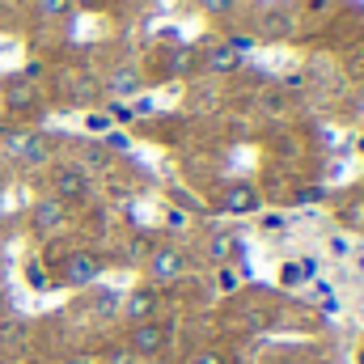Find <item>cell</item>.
Instances as JSON below:
<instances>
[{"instance_id": "6da1fadb", "label": "cell", "mask_w": 364, "mask_h": 364, "mask_svg": "<svg viewBox=\"0 0 364 364\" xmlns=\"http://www.w3.org/2000/svg\"><path fill=\"white\" fill-rule=\"evenodd\" d=\"M166 348H170V331H166L161 322H140V326H132V335H127V352L140 356V360H161Z\"/></svg>"}, {"instance_id": "7a4b0ae2", "label": "cell", "mask_w": 364, "mask_h": 364, "mask_svg": "<svg viewBox=\"0 0 364 364\" xmlns=\"http://www.w3.org/2000/svg\"><path fill=\"white\" fill-rule=\"evenodd\" d=\"M186 275V255L178 246H157L149 255V284L153 288H166V284H178Z\"/></svg>"}, {"instance_id": "3957f363", "label": "cell", "mask_w": 364, "mask_h": 364, "mask_svg": "<svg viewBox=\"0 0 364 364\" xmlns=\"http://www.w3.org/2000/svg\"><path fill=\"white\" fill-rule=\"evenodd\" d=\"M157 309H161V292L153 284H140L123 296V318L127 326H140V322H157Z\"/></svg>"}, {"instance_id": "277c9868", "label": "cell", "mask_w": 364, "mask_h": 364, "mask_svg": "<svg viewBox=\"0 0 364 364\" xmlns=\"http://www.w3.org/2000/svg\"><path fill=\"white\" fill-rule=\"evenodd\" d=\"M259 208H263V195H259L255 182H225V191H220V212H229V216H250V212H259Z\"/></svg>"}, {"instance_id": "5b68a950", "label": "cell", "mask_w": 364, "mask_h": 364, "mask_svg": "<svg viewBox=\"0 0 364 364\" xmlns=\"http://www.w3.org/2000/svg\"><path fill=\"white\" fill-rule=\"evenodd\" d=\"M60 279L68 284V288H90V284H97V275H102V259L97 255H90V250H77V255H68L64 263H60Z\"/></svg>"}, {"instance_id": "8992f818", "label": "cell", "mask_w": 364, "mask_h": 364, "mask_svg": "<svg viewBox=\"0 0 364 364\" xmlns=\"http://www.w3.org/2000/svg\"><path fill=\"white\" fill-rule=\"evenodd\" d=\"M55 199H64V203H81V199H90V174L77 170V166L55 170Z\"/></svg>"}, {"instance_id": "52a82bcc", "label": "cell", "mask_w": 364, "mask_h": 364, "mask_svg": "<svg viewBox=\"0 0 364 364\" xmlns=\"http://www.w3.org/2000/svg\"><path fill=\"white\" fill-rule=\"evenodd\" d=\"M30 220H34V229L38 233H55V229H64L68 225V203L64 199H38L34 203V212H30Z\"/></svg>"}, {"instance_id": "ba28073f", "label": "cell", "mask_w": 364, "mask_h": 364, "mask_svg": "<svg viewBox=\"0 0 364 364\" xmlns=\"http://www.w3.org/2000/svg\"><path fill=\"white\" fill-rule=\"evenodd\" d=\"M140 85H144V81H140V68H132V64H123V68H114V73L106 77V90L114 93V102H119V97H136Z\"/></svg>"}, {"instance_id": "9c48e42d", "label": "cell", "mask_w": 364, "mask_h": 364, "mask_svg": "<svg viewBox=\"0 0 364 364\" xmlns=\"http://www.w3.org/2000/svg\"><path fill=\"white\" fill-rule=\"evenodd\" d=\"M203 64H208L212 73H237V68H242V55H237L229 43H216V47L208 51V60H203Z\"/></svg>"}, {"instance_id": "30bf717a", "label": "cell", "mask_w": 364, "mask_h": 364, "mask_svg": "<svg viewBox=\"0 0 364 364\" xmlns=\"http://www.w3.org/2000/svg\"><path fill=\"white\" fill-rule=\"evenodd\" d=\"M34 97H38V90H34V81H26V77H17V81L9 85V93H4L9 110H30V106H34Z\"/></svg>"}, {"instance_id": "8fae6325", "label": "cell", "mask_w": 364, "mask_h": 364, "mask_svg": "<svg viewBox=\"0 0 364 364\" xmlns=\"http://www.w3.org/2000/svg\"><path fill=\"white\" fill-rule=\"evenodd\" d=\"M212 259H216V263L242 259V237H237V233H216V237H212Z\"/></svg>"}, {"instance_id": "7c38bea8", "label": "cell", "mask_w": 364, "mask_h": 364, "mask_svg": "<svg viewBox=\"0 0 364 364\" xmlns=\"http://www.w3.org/2000/svg\"><path fill=\"white\" fill-rule=\"evenodd\" d=\"M301 284H309V275H305V267H301V259L279 267V288H301Z\"/></svg>"}, {"instance_id": "4fadbf2b", "label": "cell", "mask_w": 364, "mask_h": 364, "mask_svg": "<svg viewBox=\"0 0 364 364\" xmlns=\"http://www.w3.org/2000/svg\"><path fill=\"white\" fill-rule=\"evenodd\" d=\"M38 13L43 17H73V0H38Z\"/></svg>"}, {"instance_id": "5bb4252c", "label": "cell", "mask_w": 364, "mask_h": 364, "mask_svg": "<svg viewBox=\"0 0 364 364\" xmlns=\"http://www.w3.org/2000/svg\"><path fill=\"white\" fill-rule=\"evenodd\" d=\"M195 68V51L191 47H178L174 55H170V73H191Z\"/></svg>"}, {"instance_id": "9a60e30c", "label": "cell", "mask_w": 364, "mask_h": 364, "mask_svg": "<svg viewBox=\"0 0 364 364\" xmlns=\"http://www.w3.org/2000/svg\"><path fill=\"white\" fill-rule=\"evenodd\" d=\"M132 114H136V119H144V114H157V102H153V97H144V93H136V102H132Z\"/></svg>"}, {"instance_id": "2e32d148", "label": "cell", "mask_w": 364, "mask_h": 364, "mask_svg": "<svg viewBox=\"0 0 364 364\" xmlns=\"http://www.w3.org/2000/svg\"><path fill=\"white\" fill-rule=\"evenodd\" d=\"M106 114H110V123H132V119H136L127 102H110V110H106Z\"/></svg>"}, {"instance_id": "e0dca14e", "label": "cell", "mask_w": 364, "mask_h": 364, "mask_svg": "<svg viewBox=\"0 0 364 364\" xmlns=\"http://www.w3.org/2000/svg\"><path fill=\"white\" fill-rule=\"evenodd\" d=\"M233 4H237V0H199V9L212 13V17H216V13H233Z\"/></svg>"}, {"instance_id": "ac0fdd59", "label": "cell", "mask_w": 364, "mask_h": 364, "mask_svg": "<svg viewBox=\"0 0 364 364\" xmlns=\"http://www.w3.org/2000/svg\"><path fill=\"white\" fill-rule=\"evenodd\" d=\"M225 43H229V47H233L237 55H246V51L255 47V38H246V34H233V38H225Z\"/></svg>"}, {"instance_id": "d6986e66", "label": "cell", "mask_w": 364, "mask_h": 364, "mask_svg": "<svg viewBox=\"0 0 364 364\" xmlns=\"http://www.w3.org/2000/svg\"><path fill=\"white\" fill-rule=\"evenodd\" d=\"M106 144H110V149H119V153H123V149H132V140H127L123 132H114V127L106 132Z\"/></svg>"}, {"instance_id": "ffe728a7", "label": "cell", "mask_w": 364, "mask_h": 364, "mask_svg": "<svg viewBox=\"0 0 364 364\" xmlns=\"http://www.w3.org/2000/svg\"><path fill=\"white\" fill-rule=\"evenodd\" d=\"M85 123H90V132H110V127H114V123H110V114H90Z\"/></svg>"}, {"instance_id": "44dd1931", "label": "cell", "mask_w": 364, "mask_h": 364, "mask_svg": "<svg viewBox=\"0 0 364 364\" xmlns=\"http://www.w3.org/2000/svg\"><path fill=\"white\" fill-rule=\"evenodd\" d=\"M186 364H225V356L220 352H199V356H191Z\"/></svg>"}, {"instance_id": "7402d4cb", "label": "cell", "mask_w": 364, "mask_h": 364, "mask_svg": "<svg viewBox=\"0 0 364 364\" xmlns=\"http://www.w3.org/2000/svg\"><path fill=\"white\" fill-rule=\"evenodd\" d=\"M166 225H170V229H186V212L170 208V212H166Z\"/></svg>"}, {"instance_id": "603a6c76", "label": "cell", "mask_w": 364, "mask_h": 364, "mask_svg": "<svg viewBox=\"0 0 364 364\" xmlns=\"http://www.w3.org/2000/svg\"><path fill=\"white\" fill-rule=\"evenodd\" d=\"M314 199H322V186H305V191H296V203H314Z\"/></svg>"}, {"instance_id": "cb8c5ba5", "label": "cell", "mask_w": 364, "mask_h": 364, "mask_svg": "<svg viewBox=\"0 0 364 364\" xmlns=\"http://www.w3.org/2000/svg\"><path fill=\"white\" fill-rule=\"evenodd\" d=\"M220 288H225V292H233V288H237V275L229 272V267H220Z\"/></svg>"}, {"instance_id": "d4e9b609", "label": "cell", "mask_w": 364, "mask_h": 364, "mask_svg": "<svg viewBox=\"0 0 364 364\" xmlns=\"http://www.w3.org/2000/svg\"><path fill=\"white\" fill-rule=\"evenodd\" d=\"M30 284H34V288H47V279H43V272H38V263H30Z\"/></svg>"}, {"instance_id": "484cf974", "label": "cell", "mask_w": 364, "mask_h": 364, "mask_svg": "<svg viewBox=\"0 0 364 364\" xmlns=\"http://www.w3.org/2000/svg\"><path fill=\"white\" fill-rule=\"evenodd\" d=\"M331 255H348V242L343 237H331Z\"/></svg>"}, {"instance_id": "4316f807", "label": "cell", "mask_w": 364, "mask_h": 364, "mask_svg": "<svg viewBox=\"0 0 364 364\" xmlns=\"http://www.w3.org/2000/svg\"><path fill=\"white\" fill-rule=\"evenodd\" d=\"M263 229H284V216H263Z\"/></svg>"}, {"instance_id": "83f0119b", "label": "cell", "mask_w": 364, "mask_h": 364, "mask_svg": "<svg viewBox=\"0 0 364 364\" xmlns=\"http://www.w3.org/2000/svg\"><path fill=\"white\" fill-rule=\"evenodd\" d=\"M356 114H360V119H364V93H360V97H356Z\"/></svg>"}, {"instance_id": "f1b7e54d", "label": "cell", "mask_w": 364, "mask_h": 364, "mask_svg": "<svg viewBox=\"0 0 364 364\" xmlns=\"http://www.w3.org/2000/svg\"><path fill=\"white\" fill-rule=\"evenodd\" d=\"M73 4H97V0H73Z\"/></svg>"}]
</instances>
